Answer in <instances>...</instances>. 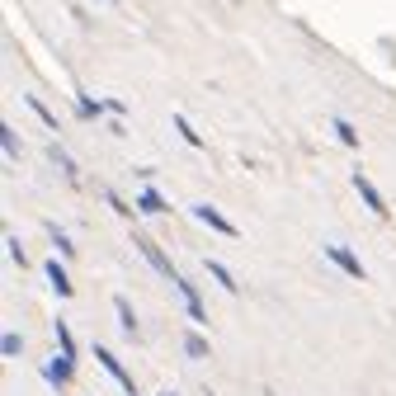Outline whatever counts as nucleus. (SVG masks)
I'll return each instance as SVG.
<instances>
[{
  "label": "nucleus",
  "mask_w": 396,
  "mask_h": 396,
  "mask_svg": "<svg viewBox=\"0 0 396 396\" xmlns=\"http://www.w3.org/2000/svg\"><path fill=\"white\" fill-rule=\"evenodd\" d=\"M137 250H142V255H146V264H151V269H156V274H165L170 283H174V279H179V274H174V264H170V260H165V250H160L156 241L137 236Z\"/></svg>",
  "instance_id": "obj_4"
},
{
  "label": "nucleus",
  "mask_w": 396,
  "mask_h": 396,
  "mask_svg": "<svg viewBox=\"0 0 396 396\" xmlns=\"http://www.w3.org/2000/svg\"><path fill=\"white\" fill-rule=\"evenodd\" d=\"M104 109H109V104H99V99H90V95H76V113H80V118H99Z\"/></svg>",
  "instance_id": "obj_11"
},
{
  "label": "nucleus",
  "mask_w": 396,
  "mask_h": 396,
  "mask_svg": "<svg viewBox=\"0 0 396 396\" xmlns=\"http://www.w3.org/2000/svg\"><path fill=\"white\" fill-rule=\"evenodd\" d=\"M24 104H29V109L38 113V118H43V123H48V127H57V118H52V109H48V104H43V99H38V95H29V99H24Z\"/></svg>",
  "instance_id": "obj_20"
},
{
  "label": "nucleus",
  "mask_w": 396,
  "mask_h": 396,
  "mask_svg": "<svg viewBox=\"0 0 396 396\" xmlns=\"http://www.w3.org/2000/svg\"><path fill=\"white\" fill-rule=\"evenodd\" d=\"M193 217H198L203 226H212V231H222V236H241L236 222H226V217H222V212H217L212 203H198V207H193Z\"/></svg>",
  "instance_id": "obj_7"
},
{
  "label": "nucleus",
  "mask_w": 396,
  "mask_h": 396,
  "mask_svg": "<svg viewBox=\"0 0 396 396\" xmlns=\"http://www.w3.org/2000/svg\"><path fill=\"white\" fill-rule=\"evenodd\" d=\"M174 293L184 298V312L193 317V326H207V307H203V298L193 293V283H189V279H174Z\"/></svg>",
  "instance_id": "obj_3"
},
{
  "label": "nucleus",
  "mask_w": 396,
  "mask_h": 396,
  "mask_svg": "<svg viewBox=\"0 0 396 396\" xmlns=\"http://www.w3.org/2000/svg\"><path fill=\"white\" fill-rule=\"evenodd\" d=\"M137 207H142V212H165V198H160L156 189H142L137 193Z\"/></svg>",
  "instance_id": "obj_13"
},
{
  "label": "nucleus",
  "mask_w": 396,
  "mask_h": 396,
  "mask_svg": "<svg viewBox=\"0 0 396 396\" xmlns=\"http://www.w3.org/2000/svg\"><path fill=\"white\" fill-rule=\"evenodd\" d=\"M5 250H10L15 264H24V245H19V236H5Z\"/></svg>",
  "instance_id": "obj_22"
},
{
  "label": "nucleus",
  "mask_w": 396,
  "mask_h": 396,
  "mask_svg": "<svg viewBox=\"0 0 396 396\" xmlns=\"http://www.w3.org/2000/svg\"><path fill=\"white\" fill-rule=\"evenodd\" d=\"M109 5H118V0H109Z\"/></svg>",
  "instance_id": "obj_23"
},
{
  "label": "nucleus",
  "mask_w": 396,
  "mask_h": 396,
  "mask_svg": "<svg viewBox=\"0 0 396 396\" xmlns=\"http://www.w3.org/2000/svg\"><path fill=\"white\" fill-rule=\"evenodd\" d=\"M331 127H335V137H340V142H345L349 151H354V146H359V132H354V127H349L345 118H331Z\"/></svg>",
  "instance_id": "obj_15"
},
{
  "label": "nucleus",
  "mask_w": 396,
  "mask_h": 396,
  "mask_svg": "<svg viewBox=\"0 0 396 396\" xmlns=\"http://www.w3.org/2000/svg\"><path fill=\"white\" fill-rule=\"evenodd\" d=\"M43 378H48L52 387H66V382L76 378V359H71V354H57V359H48V368H43Z\"/></svg>",
  "instance_id": "obj_6"
},
{
  "label": "nucleus",
  "mask_w": 396,
  "mask_h": 396,
  "mask_svg": "<svg viewBox=\"0 0 396 396\" xmlns=\"http://www.w3.org/2000/svg\"><path fill=\"white\" fill-rule=\"evenodd\" d=\"M113 312H118V326H123V335H127V340H137V317H132V307L118 298V302H113Z\"/></svg>",
  "instance_id": "obj_9"
},
{
  "label": "nucleus",
  "mask_w": 396,
  "mask_h": 396,
  "mask_svg": "<svg viewBox=\"0 0 396 396\" xmlns=\"http://www.w3.org/2000/svg\"><path fill=\"white\" fill-rule=\"evenodd\" d=\"M174 132H179V137H184V142H189V146H203V137L193 132V123H189V118H184V113H174Z\"/></svg>",
  "instance_id": "obj_14"
},
{
  "label": "nucleus",
  "mask_w": 396,
  "mask_h": 396,
  "mask_svg": "<svg viewBox=\"0 0 396 396\" xmlns=\"http://www.w3.org/2000/svg\"><path fill=\"white\" fill-rule=\"evenodd\" d=\"M48 241H52V245H57L62 255H76V245H71V236H66L62 226H52V222H48Z\"/></svg>",
  "instance_id": "obj_17"
},
{
  "label": "nucleus",
  "mask_w": 396,
  "mask_h": 396,
  "mask_svg": "<svg viewBox=\"0 0 396 396\" xmlns=\"http://www.w3.org/2000/svg\"><path fill=\"white\" fill-rule=\"evenodd\" d=\"M165 396H174V392H165Z\"/></svg>",
  "instance_id": "obj_24"
},
{
  "label": "nucleus",
  "mask_w": 396,
  "mask_h": 396,
  "mask_svg": "<svg viewBox=\"0 0 396 396\" xmlns=\"http://www.w3.org/2000/svg\"><path fill=\"white\" fill-rule=\"evenodd\" d=\"M95 359H99V368H104V373H109V378H113V382H118V387H123V392H127V396H137V382L127 378V368H123V364H118V354H113V349H109V345H95Z\"/></svg>",
  "instance_id": "obj_1"
},
{
  "label": "nucleus",
  "mask_w": 396,
  "mask_h": 396,
  "mask_svg": "<svg viewBox=\"0 0 396 396\" xmlns=\"http://www.w3.org/2000/svg\"><path fill=\"white\" fill-rule=\"evenodd\" d=\"M326 260H331L335 269H345L349 279H368V269H364V260L354 250H345V245H326Z\"/></svg>",
  "instance_id": "obj_2"
},
{
  "label": "nucleus",
  "mask_w": 396,
  "mask_h": 396,
  "mask_svg": "<svg viewBox=\"0 0 396 396\" xmlns=\"http://www.w3.org/2000/svg\"><path fill=\"white\" fill-rule=\"evenodd\" d=\"M48 156H52V160H57V165H62V170H66V174H71V179H76V160H71V156H66V151H62V146H52V151H48Z\"/></svg>",
  "instance_id": "obj_21"
},
{
  "label": "nucleus",
  "mask_w": 396,
  "mask_h": 396,
  "mask_svg": "<svg viewBox=\"0 0 396 396\" xmlns=\"http://www.w3.org/2000/svg\"><path fill=\"white\" fill-rule=\"evenodd\" d=\"M0 354H5V359H19V354H24V340H19V331H5V340H0Z\"/></svg>",
  "instance_id": "obj_16"
},
{
  "label": "nucleus",
  "mask_w": 396,
  "mask_h": 396,
  "mask_svg": "<svg viewBox=\"0 0 396 396\" xmlns=\"http://www.w3.org/2000/svg\"><path fill=\"white\" fill-rule=\"evenodd\" d=\"M184 354H189V359H207V340L198 331H189L184 335Z\"/></svg>",
  "instance_id": "obj_12"
},
{
  "label": "nucleus",
  "mask_w": 396,
  "mask_h": 396,
  "mask_svg": "<svg viewBox=\"0 0 396 396\" xmlns=\"http://www.w3.org/2000/svg\"><path fill=\"white\" fill-rule=\"evenodd\" d=\"M57 349L76 359V340H71V326H62V321H57Z\"/></svg>",
  "instance_id": "obj_19"
},
{
  "label": "nucleus",
  "mask_w": 396,
  "mask_h": 396,
  "mask_svg": "<svg viewBox=\"0 0 396 396\" xmlns=\"http://www.w3.org/2000/svg\"><path fill=\"white\" fill-rule=\"evenodd\" d=\"M354 193H359V198L373 207V217H387V203H382V193L373 189V179H368L364 170H354Z\"/></svg>",
  "instance_id": "obj_5"
},
{
  "label": "nucleus",
  "mask_w": 396,
  "mask_h": 396,
  "mask_svg": "<svg viewBox=\"0 0 396 396\" xmlns=\"http://www.w3.org/2000/svg\"><path fill=\"white\" fill-rule=\"evenodd\" d=\"M43 274H48V283H52V293H57V298H71V279H66L62 260H48V264H43Z\"/></svg>",
  "instance_id": "obj_8"
},
{
  "label": "nucleus",
  "mask_w": 396,
  "mask_h": 396,
  "mask_svg": "<svg viewBox=\"0 0 396 396\" xmlns=\"http://www.w3.org/2000/svg\"><path fill=\"white\" fill-rule=\"evenodd\" d=\"M207 274H212V279H217L226 293H236V279H231V269H226L222 260H207Z\"/></svg>",
  "instance_id": "obj_10"
},
{
  "label": "nucleus",
  "mask_w": 396,
  "mask_h": 396,
  "mask_svg": "<svg viewBox=\"0 0 396 396\" xmlns=\"http://www.w3.org/2000/svg\"><path fill=\"white\" fill-rule=\"evenodd\" d=\"M0 146H5V160H19V137H15V127H0Z\"/></svg>",
  "instance_id": "obj_18"
}]
</instances>
